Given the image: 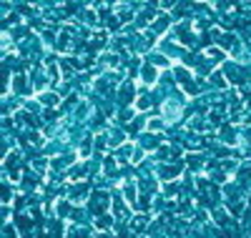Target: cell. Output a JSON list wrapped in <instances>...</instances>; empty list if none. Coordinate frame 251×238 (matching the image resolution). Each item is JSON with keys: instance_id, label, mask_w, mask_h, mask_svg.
I'll list each match as a JSON object with an SVG mask.
<instances>
[{"instance_id": "cell-1", "label": "cell", "mask_w": 251, "mask_h": 238, "mask_svg": "<svg viewBox=\"0 0 251 238\" xmlns=\"http://www.w3.org/2000/svg\"><path fill=\"white\" fill-rule=\"evenodd\" d=\"M221 203L228 211V215H239L246 208V188L236 183V178H228L221 186Z\"/></svg>"}, {"instance_id": "cell-2", "label": "cell", "mask_w": 251, "mask_h": 238, "mask_svg": "<svg viewBox=\"0 0 251 238\" xmlns=\"http://www.w3.org/2000/svg\"><path fill=\"white\" fill-rule=\"evenodd\" d=\"M171 75H174V83L178 85V91H181L188 100L199 98V78H196V73L188 68V66H183V63H176V66L171 68Z\"/></svg>"}, {"instance_id": "cell-3", "label": "cell", "mask_w": 251, "mask_h": 238, "mask_svg": "<svg viewBox=\"0 0 251 238\" xmlns=\"http://www.w3.org/2000/svg\"><path fill=\"white\" fill-rule=\"evenodd\" d=\"M186 103H188V98L178 91V93H174V95H166L163 100H161V108H158V116L166 120V125H171V123H178L181 118H183V111H186Z\"/></svg>"}, {"instance_id": "cell-4", "label": "cell", "mask_w": 251, "mask_h": 238, "mask_svg": "<svg viewBox=\"0 0 251 238\" xmlns=\"http://www.w3.org/2000/svg\"><path fill=\"white\" fill-rule=\"evenodd\" d=\"M169 38H174L176 43H181L183 48H191L196 38H199V28L194 23V18H186V20H178V23H174Z\"/></svg>"}, {"instance_id": "cell-5", "label": "cell", "mask_w": 251, "mask_h": 238, "mask_svg": "<svg viewBox=\"0 0 251 238\" xmlns=\"http://www.w3.org/2000/svg\"><path fill=\"white\" fill-rule=\"evenodd\" d=\"M111 206H113V198H111V193L103 190V188H93L91 198L86 203V208H88V213L93 215V218H98V215H103V213H111Z\"/></svg>"}, {"instance_id": "cell-6", "label": "cell", "mask_w": 251, "mask_h": 238, "mask_svg": "<svg viewBox=\"0 0 251 238\" xmlns=\"http://www.w3.org/2000/svg\"><path fill=\"white\" fill-rule=\"evenodd\" d=\"M91 193H93V188H91L88 181H78V183H71V181H68L66 196H63V198H68V201L75 203V206H86L88 198H91Z\"/></svg>"}, {"instance_id": "cell-7", "label": "cell", "mask_w": 251, "mask_h": 238, "mask_svg": "<svg viewBox=\"0 0 251 238\" xmlns=\"http://www.w3.org/2000/svg\"><path fill=\"white\" fill-rule=\"evenodd\" d=\"M161 78H163V71H158L153 63L143 60V63H141V68H138V78H136V83L141 85V88H156V85L161 83Z\"/></svg>"}, {"instance_id": "cell-8", "label": "cell", "mask_w": 251, "mask_h": 238, "mask_svg": "<svg viewBox=\"0 0 251 238\" xmlns=\"http://www.w3.org/2000/svg\"><path fill=\"white\" fill-rule=\"evenodd\" d=\"M138 88H141V85H138L133 78H126V80L118 85V91H116V103H118V108H131V105L136 103Z\"/></svg>"}, {"instance_id": "cell-9", "label": "cell", "mask_w": 251, "mask_h": 238, "mask_svg": "<svg viewBox=\"0 0 251 238\" xmlns=\"http://www.w3.org/2000/svg\"><path fill=\"white\" fill-rule=\"evenodd\" d=\"M10 93L18 95V98H35V91H33V83L28 75L23 73H13V80H10Z\"/></svg>"}, {"instance_id": "cell-10", "label": "cell", "mask_w": 251, "mask_h": 238, "mask_svg": "<svg viewBox=\"0 0 251 238\" xmlns=\"http://www.w3.org/2000/svg\"><path fill=\"white\" fill-rule=\"evenodd\" d=\"M28 78H30V83H33L35 95L53 88V83H50V75H48L46 66H33V68H30V73H28Z\"/></svg>"}, {"instance_id": "cell-11", "label": "cell", "mask_w": 251, "mask_h": 238, "mask_svg": "<svg viewBox=\"0 0 251 238\" xmlns=\"http://www.w3.org/2000/svg\"><path fill=\"white\" fill-rule=\"evenodd\" d=\"M153 176H156L161 183L181 181V166H178V163H156V166H153Z\"/></svg>"}, {"instance_id": "cell-12", "label": "cell", "mask_w": 251, "mask_h": 238, "mask_svg": "<svg viewBox=\"0 0 251 238\" xmlns=\"http://www.w3.org/2000/svg\"><path fill=\"white\" fill-rule=\"evenodd\" d=\"M136 143L146 150V153L151 156V153H156V150L166 143V136H163V133H151V131H143V133L136 138Z\"/></svg>"}, {"instance_id": "cell-13", "label": "cell", "mask_w": 251, "mask_h": 238, "mask_svg": "<svg viewBox=\"0 0 251 238\" xmlns=\"http://www.w3.org/2000/svg\"><path fill=\"white\" fill-rule=\"evenodd\" d=\"M174 23H176V20L171 18V13L169 10H158V15L153 18V23L149 25L158 38H166V35H169L171 33V28H174Z\"/></svg>"}, {"instance_id": "cell-14", "label": "cell", "mask_w": 251, "mask_h": 238, "mask_svg": "<svg viewBox=\"0 0 251 238\" xmlns=\"http://www.w3.org/2000/svg\"><path fill=\"white\" fill-rule=\"evenodd\" d=\"M201 58H203L211 68H221L224 63L228 60V53H226L224 48H219V46H208V48L201 50Z\"/></svg>"}, {"instance_id": "cell-15", "label": "cell", "mask_w": 251, "mask_h": 238, "mask_svg": "<svg viewBox=\"0 0 251 238\" xmlns=\"http://www.w3.org/2000/svg\"><path fill=\"white\" fill-rule=\"evenodd\" d=\"M106 133H108L111 150H118L126 141H131V138H128V133H126V128H121V125H116V123H111V125L106 128Z\"/></svg>"}, {"instance_id": "cell-16", "label": "cell", "mask_w": 251, "mask_h": 238, "mask_svg": "<svg viewBox=\"0 0 251 238\" xmlns=\"http://www.w3.org/2000/svg\"><path fill=\"white\" fill-rule=\"evenodd\" d=\"M149 226H151V213H133L131 215V221H128V228H131V233L133 236H138V233H146L149 231Z\"/></svg>"}, {"instance_id": "cell-17", "label": "cell", "mask_w": 251, "mask_h": 238, "mask_svg": "<svg viewBox=\"0 0 251 238\" xmlns=\"http://www.w3.org/2000/svg\"><path fill=\"white\" fill-rule=\"evenodd\" d=\"M146 60H149V63H153V66H156L158 71H163V73H169V71L176 66V63H174L169 55H166V53H161L158 48H156V50H151L149 55H146Z\"/></svg>"}, {"instance_id": "cell-18", "label": "cell", "mask_w": 251, "mask_h": 238, "mask_svg": "<svg viewBox=\"0 0 251 238\" xmlns=\"http://www.w3.org/2000/svg\"><path fill=\"white\" fill-rule=\"evenodd\" d=\"M73 208H75V203H71L68 198H55V203H53V211H55V218H60V221H71V213H73Z\"/></svg>"}, {"instance_id": "cell-19", "label": "cell", "mask_w": 251, "mask_h": 238, "mask_svg": "<svg viewBox=\"0 0 251 238\" xmlns=\"http://www.w3.org/2000/svg\"><path fill=\"white\" fill-rule=\"evenodd\" d=\"M186 163H188V173H194V176H203V168H206V156L203 153H188Z\"/></svg>"}, {"instance_id": "cell-20", "label": "cell", "mask_w": 251, "mask_h": 238, "mask_svg": "<svg viewBox=\"0 0 251 238\" xmlns=\"http://www.w3.org/2000/svg\"><path fill=\"white\" fill-rule=\"evenodd\" d=\"M35 98L43 103V108H48V111H53V108H58V105L63 103V95H60L58 91H53V88H50V91H43V93H38Z\"/></svg>"}, {"instance_id": "cell-21", "label": "cell", "mask_w": 251, "mask_h": 238, "mask_svg": "<svg viewBox=\"0 0 251 238\" xmlns=\"http://www.w3.org/2000/svg\"><path fill=\"white\" fill-rule=\"evenodd\" d=\"M113 13L118 15V20H121L123 25H128L131 20H136V13H138V10L131 8L128 3H116V5H113Z\"/></svg>"}, {"instance_id": "cell-22", "label": "cell", "mask_w": 251, "mask_h": 238, "mask_svg": "<svg viewBox=\"0 0 251 238\" xmlns=\"http://www.w3.org/2000/svg\"><path fill=\"white\" fill-rule=\"evenodd\" d=\"M151 88H141L138 91V95H136V103H133V108H136V113H146L149 108L153 105V95L149 93Z\"/></svg>"}, {"instance_id": "cell-23", "label": "cell", "mask_w": 251, "mask_h": 238, "mask_svg": "<svg viewBox=\"0 0 251 238\" xmlns=\"http://www.w3.org/2000/svg\"><path fill=\"white\" fill-rule=\"evenodd\" d=\"M93 228H96V233H100V231H113V228H116V215H113V213L98 215V218H93Z\"/></svg>"}, {"instance_id": "cell-24", "label": "cell", "mask_w": 251, "mask_h": 238, "mask_svg": "<svg viewBox=\"0 0 251 238\" xmlns=\"http://www.w3.org/2000/svg\"><path fill=\"white\" fill-rule=\"evenodd\" d=\"M66 238H96L88 226H78V223H66Z\"/></svg>"}, {"instance_id": "cell-25", "label": "cell", "mask_w": 251, "mask_h": 238, "mask_svg": "<svg viewBox=\"0 0 251 238\" xmlns=\"http://www.w3.org/2000/svg\"><path fill=\"white\" fill-rule=\"evenodd\" d=\"M208 83H211L214 88H219L221 93H226L228 88H231V85H228V80H226V75H224V71H221V68H216V71H211V73H208Z\"/></svg>"}, {"instance_id": "cell-26", "label": "cell", "mask_w": 251, "mask_h": 238, "mask_svg": "<svg viewBox=\"0 0 251 238\" xmlns=\"http://www.w3.org/2000/svg\"><path fill=\"white\" fill-rule=\"evenodd\" d=\"M133 150H136V141H126V143L116 150V158H118L121 163H131V158H133Z\"/></svg>"}, {"instance_id": "cell-27", "label": "cell", "mask_w": 251, "mask_h": 238, "mask_svg": "<svg viewBox=\"0 0 251 238\" xmlns=\"http://www.w3.org/2000/svg\"><path fill=\"white\" fill-rule=\"evenodd\" d=\"M23 111H28V113H33V116H40L46 108H43V103H40L38 98H25V100H23Z\"/></svg>"}, {"instance_id": "cell-28", "label": "cell", "mask_w": 251, "mask_h": 238, "mask_svg": "<svg viewBox=\"0 0 251 238\" xmlns=\"http://www.w3.org/2000/svg\"><path fill=\"white\" fill-rule=\"evenodd\" d=\"M236 156L244 161H251V138H241L236 145Z\"/></svg>"}, {"instance_id": "cell-29", "label": "cell", "mask_w": 251, "mask_h": 238, "mask_svg": "<svg viewBox=\"0 0 251 238\" xmlns=\"http://www.w3.org/2000/svg\"><path fill=\"white\" fill-rule=\"evenodd\" d=\"M163 128H166V120L158 116V118H149V123H146V131H151V133H163Z\"/></svg>"}, {"instance_id": "cell-30", "label": "cell", "mask_w": 251, "mask_h": 238, "mask_svg": "<svg viewBox=\"0 0 251 238\" xmlns=\"http://www.w3.org/2000/svg\"><path fill=\"white\" fill-rule=\"evenodd\" d=\"M10 211H13L10 206H3V223H5V226H10V221H13V215H10Z\"/></svg>"}, {"instance_id": "cell-31", "label": "cell", "mask_w": 251, "mask_h": 238, "mask_svg": "<svg viewBox=\"0 0 251 238\" xmlns=\"http://www.w3.org/2000/svg\"><path fill=\"white\" fill-rule=\"evenodd\" d=\"M96 238H116V236H113V231H100V233H96Z\"/></svg>"}, {"instance_id": "cell-32", "label": "cell", "mask_w": 251, "mask_h": 238, "mask_svg": "<svg viewBox=\"0 0 251 238\" xmlns=\"http://www.w3.org/2000/svg\"><path fill=\"white\" fill-rule=\"evenodd\" d=\"M196 3H211V0H196Z\"/></svg>"}]
</instances>
